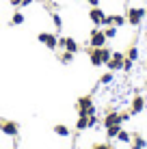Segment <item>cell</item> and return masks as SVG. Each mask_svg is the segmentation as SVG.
I'll return each mask as SVG.
<instances>
[{
	"label": "cell",
	"mask_w": 147,
	"mask_h": 149,
	"mask_svg": "<svg viewBox=\"0 0 147 149\" xmlns=\"http://www.w3.org/2000/svg\"><path fill=\"white\" fill-rule=\"evenodd\" d=\"M100 54H102V61H104V65H106L110 61V56H113V50H108L106 45H102V48H100Z\"/></svg>",
	"instance_id": "obj_20"
},
{
	"label": "cell",
	"mask_w": 147,
	"mask_h": 149,
	"mask_svg": "<svg viewBox=\"0 0 147 149\" xmlns=\"http://www.w3.org/2000/svg\"><path fill=\"white\" fill-rule=\"evenodd\" d=\"M145 17H147V9H145Z\"/></svg>",
	"instance_id": "obj_30"
},
{
	"label": "cell",
	"mask_w": 147,
	"mask_h": 149,
	"mask_svg": "<svg viewBox=\"0 0 147 149\" xmlns=\"http://www.w3.org/2000/svg\"><path fill=\"white\" fill-rule=\"evenodd\" d=\"M37 39H39V43L48 45L50 50H56L59 48V37H56V35H52V33H39Z\"/></svg>",
	"instance_id": "obj_6"
},
{
	"label": "cell",
	"mask_w": 147,
	"mask_h": 149,
	"mask_svg": "<svg viewBox=\"0 0 147 149\" xmlns=\"http://www.w3.org/2000/svg\"><path fill=\"white\" fill-rule=\"evenodd\" d=\"M123 61H125V54L115 50L113 56H110V61L106 63V67H108V71H119L121 67H123Z\"/></svg>",
	"instance_id": "obj_5"
},
{
	"label": "cell",
	"mask_w": 147,
	"mask_h": 149,
	"mask_svg": "<svg viewBox=\"0 0 147 149\" xmlns=\"http://www.w3.org/2000/svg\"><path fill=\"white\" fill-rule=\"evenodd\" d=\"M50 17H52V24H54V28H56V30L63 28V19H61V15H59V13H52Z\"/></svg>",
	"instance_id": "obj_22"
},
{
	"label": "cell",
	"mask_w": 147,
	"mask_h": 149,
	"mask_svg": "<svg viewBox=\"0 0 147 149\" xmlns=\"http://www.w3.org/2000/svg\"><path fill=\"white\" fill-rule=\"evenodd\" d=\"M117 141H119V143H132V134H130V132H125V130H119Z\"/></svg>",
	"instance_id": "obj_17"
},
{
	"label": "cell",
	"mask_w": 147,
	"mask_h": 149,
	"mask_svg": "<svg viewBox=\"0 0 147 149\" xmlns=\"http://www.w3.org/2000/svg\"><path fill=\"white\" fill-rule=\"evenodd\" d=\"M74 52H67V50H63V52H61L59 54V61H61V63H63V65H69V63H72V61H74Z\"/></svg>",
	"instance_id": "obj_15"
},
{
	"label": "cell",
	"mask_w": 147,
	"mask_h": 149,
	"mask_svg": "<svg viewBox=\"0 0 147 149\" xmlns=\"http://www.w3.org/2000/svg\"><path fill=\"white\" fill-rule=\"evenodd\" d=\"M9 24H11V26H20V24H24V13H13V17H11V22H9Z\"/></svg>",
	"instance_id": "obj_19"
},
{
	"label": "cell",
	"mask_w": 147,
	"mask_h": 149,
	"mask_svg": "<svg viewBox=\"0 0 147 149\" xmlns=\"http://www.w3.org/2000/svg\"><path fill=\"white\" fill-rule=\"evenodd\" d=\"M54 134L61 136V138H67L69 134H72V130H69L67 125H63V123H59V125H54Z\"/></svg>",
	"instance_id": "obj_12"
},
{
	"label": "cell",
	"mask_w": 147,
	"mask_h": 149,
	"mask_svg": "<svg viewBox=\"0 0 147 149\" xmlns=\"http://www.w3.org/2000/svg\"><path fill=\"white\" fill-rule=\"evenodd\" d=\"M9 2H11L13 7H22V0H9Z\"/></svg>",
	"instance_id": "obj_27"
},
{
	"label": "cell",
	"mask_w": 147,
	"mask_h": 149,
	"mask_svg": "<svg viewBox=\"0 0 147 149\" xmlns=\"http://www.w3.org/2000/svg\"><path fill=\"white\" fill-rule=\"evenodd\" d=\"M76 110H78V115H95L98 112V108H95V104H93V97L91 95H82V97H78V102H76Z\"/></svg>",
	"instance_id": "obj_1"
},
{
	"label": "cell",
	"mask_w": 147,
	"mask_h": 149,
	"mask_svg": "<svg viewBox=\"0 0 147 149\" xmlns=\"http://www.w3.org/2000/svg\"><path fill=\"white\" fill-rule=\"evenodd\" d=\"M33 2H35V0H22V7H30Z\"/></svg>",
	"instance_id": "obj_29"
},
{
	"label": "cell",
	"mask_w": 147,
	"mask_h": 149,
	"mask_svg": "<svg viewBox=\"0 0 147 149\" xmlns=\"http://www.w3.org/2000/svg\"><path fill=\"white\" fill-rule=\"evenodd\" d=\"M139 48H136V45H130V48H128V52H125V58H130V61H134V63H136V61H139Z\"/></svg>",
	"instance_id": "obj_16"
},
{
	"label": "cell",
	"mask_w": 147,
	"mask_h": 149,
	"mask_svg": "<svg viewBox=\"0 0 147 149\" xmlns=\"http://www.w3.org/2000/svg\"><path fill=\"white\" fill-rule=\"evenodd\" d=\"M145 19V9L143 7H130L125 13V22L130 26H141V22Z\"/></svg>",
	"instance_id": "obj_2"
},
{
	"label": "cell",
	"mask_w": 147,
	"mask_h": 149,
	"mask_svg": "<svg viewBox=\"0 0 147 149\" xmlns=\"http://www.w3.org/2000/svg\"><path fill=\"white\" fill-rule=\"evenodd\" d=\"M113 78H115V71H108V74H104L102 78H100V84H110Z\"/></svg>",
	"instance_id": "obj_23"
},
{
	"label": "cell",
	"mask_w": 147,
	"mask_h": 149,
	"mask_svg": "<svg viewBox=\"0 0 147 149\" xmlns=\"http://www.w3.org/2000/svg\"><path fill=\"white\" fill-rule=\"evenodd\" d=\"M104 35L106 39H115L117 37V26H104Z\"/></svg>",
	"instance_id": "obj_21"
},
{
	"label": "cell",
	"mask_w": 147,
	"mask_h": 149,
	"mask_svg": "<svg viewBox=\"0 0 147 149\" xmlns=\"http://www.w3.org/2000/svg\"><path fill=\"white\" fill-rule=\"evenodd\" d=\"M145 67H147V63H145Z\"/></svg>",
	"instance_id": "obj_31"
},
{
	"label": "cell",
	"mask_w": 147,
	"mask_h": 149,
	"mask_svg": "<svg viewBox=\"0 0 147 149\" xmlns=\"http://www.w3.org/2000/svg\"><path fill=\"white\" fill-rule=\"evenodd\" d=\"M91 149H115L113 145H108V143H93Z\"/></svg>",
	"instance_id": "obj_24"
},
{
	"label": "cell",
	"mask_w": 147,
	"mask_h": 149,
	"mask_svg": "<svg viewBox=\"0 0 147 149\" xmlns=\"http://www.w3.org/2000/svg\"><path fill=\"white\" fill-rule=\"evenodd\" d=\"M104 17H106V13H104L100 7H91L89 19H91V24H93V26H102V24H104Z\"/></svg>",
	"instance_id": "obj_8"
},
{
	"label": "cell",
	"mask_w": 147,
	"mask_h": 149,
	"mask_svg": "<svg viewBox=\"0 0 147 149\" xmlns=\"http://www.w3.org/2000/svg\"><path fill=\"white\" fill-rule=\"evenodd\" d=\"M147 147V141L141 134H134L132 136V149H145Z\"/></svg>",
	"instance_id": "obj_13"
},
{
	"label": "cell",
	"mask_w": 147,
	"mask_h": 149,
	"mask_svg": "<svg viewBox=\"0 0 147 149\" xmlns=\"http://www.w3.org/2000/svg\"><path fill=\"white\" fill-rule=\"evenodd\" d=\"M119 130H121V125H108V127H106V136H108V138H117Z\"/></svg>",
	"instance_id": "obj_18"
},
{
	"label": "cell",
	"mask_w": 147,
	"mask_h": 149,
	"mask_svg": "<svg viewBox=\"0 0 147 149\" xmlns=\"http://www.w3.org/2000/svg\"><path fill=\"white\" fill-rule=\"evenodd\" d=\"M87 2L91 4V7H100V0H87Z\"/></svg>",
	"instance_id": "obj_28"
},
{
	"label": "cell",
	"mask_w": 147,
	"mask_h": 149,
	"mask_svg": "<svg viewBox=\"0 0 147 149\" xmlns=\"http://www.w3.org/2000/svg\"><path fill=\"white\" fill-rule=\"evenodd\" d=\"M0 130H2V134L13 136V138L20 134V125H17V121H9V119H0Z\"/></svg>",
	"instance_id": "obj_4"
},
{
	"label": "cell",
	"mask_w": 147,
	"mask_h": 149,
	"mask_svg": "<svg viewBox=\"0 0 147 149\" xmlns=\"http://www.w3.org/2000/svg\"><path fill=\"white\" fill-rule=\"evenodd\" d=\"M121 112L117 110H110V112H106V117H104V121H102V125L104 127H108V125H121Z\"/></svg>",
	"instance_id": "obj_10"
},
{
	"label": "cell",
	"mask_w": 147,
	"mask_h": 149,
	"mask_svg": "<svg viewBox=\"0 0 147 149\" xmlns=\"http://www.w3.org/2000/svg\"><path fill=\"white\" fill-rule=\"evenodd\" d=\"M145 110V97L143 95H134L132 102H130V112L132 115H141Z\"/></svg>",
	"instance_id": "obj_9"
},
{
	"label": "cell",
	"mask_w": 147,
	"mask_h": 149,
	"mask_svg": "<svg viewBox=\"0 0 147 149\" xmlns=\"http://www.w3.org/2000/svg\"><path fill=\"white\" fill-rule=\"evenodd\" d=\"M59 48H63V50H67V52H78L80 50V45H78V41H76L74 37H59Z\"/></svg>",
	"instance_id": "obj_7"
},
{
	"label": "cell",
	"mask_w": 147,
	"mask_h": 149,
	"mask_svg": "<svg viewBox=\"0 0 147 149\" xmlns=\"http://www.w3.org/2000/svg\"><path fill=\"white\" fill-rule=\"evenodd\" d=\"M132 67H134V61L125 58V61H123V67H121V69H123V71H132Z\"/></svg>",
	"instance_id": "obj_25"
},
{
	"label": "cell",
	"mask_w": 147,
	"mask_h": 149,
	"mask_svg": "<svg viewBox=\"0 0 147 149\" xmlns=\"http://www.w3.org/2000/svg\"><path fill=\"white\" fill-rule=\"evenodd\" d=\"M76 130H89V117L87 115H78V121H76Z\"/></svg>",
	"instance_id": "obj_14"
},
{
	"label": "cell",
	"mask_w": 147,
	"mask_h": 149,
	"mask_svg": "<svg viewBox=\"0 0 147 149\" xmlns=\"http://www.w3.org/2000/svg\"><path fill=\"white\" fill-rule=\"evenodd\" d=\"M106 35H104V30L100 28V26H95L93 30H91V35H89V45L91 48H102V45H106Z\"/></svg>",
	"instance_id": "obj_3"
},
{
	"label": "cell",
	"mask_w": 147,
	"mask_h": 149,
	"mask_svg": "<svg viewBox=\"0 0 147 149\" xmlns=\"http://www.w3.org/2000/svg\"><path fill=\"white\" fill-rule=\"evenodd\" d=\"M89 61L93 67H102L104 61H102V54H100V48H89Z\"/></svg>",
	"instance_id": "obj_11"
},
{
	"label": "cell",
	"mask_w": 147,
	"mask_h": 149,
	"mask_svg": "<svg viewBox=\"0 0 147 149\" xmlns=\"http://www.w3.org/2000/svg\"><path fill=\"white\" fill-rule=\"evenodd\" d=\"M98 123H100V119H98L95 115H91V117H89V127H98Z\"/></svg>",
	"instance_id": "obj_26"
}]
</instances>
